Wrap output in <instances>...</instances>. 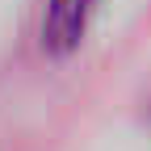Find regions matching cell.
Here are the masks:
<instances>
[{"label": "cell", "mask_w": 151, "mask_h": 151, "mask_svg": "<svg viewBox=\"0 0 151 151\" xmlns=\"http://www.w3.org/2000/svg\"><path fill=\"white\" fill-rule=\"evenodd\" d=\"M97 0H46L42 21H38V42L50 59H67V55L84 42V34L92 25Z\"/></svg>", "instance_id": "obj_1"}]
</instances>
